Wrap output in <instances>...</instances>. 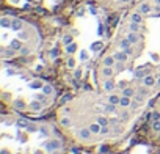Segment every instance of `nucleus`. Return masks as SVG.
<instances>
[{
  "label": "nucleus",
  "mask_w": 160,
  "mask_h": 154,
  "mask_svg": "<svg viewBox=\"0 0 160 154\" xmlns=\"http://www.w3.org/2000/svg\"><path fill=\"white\" fill-rule=\"evenodd\" d=\"M110 132V129H108V126H102V128H100V135H105V134H108Z\"/></svg>",
  "instance_id": "nucleus-35"
},
{
  "label": "nucleus",
  "mask_w": 160,
  "mask_h": 154,
  "mask_svg": "<svg viewBox=\"0 0 160 154\" xmlns=\"http://www.w3.org/2000/svg\"><path fill=\"white\" fill-rule=\"evenodd\" d=\"M102 63H104V66H112L113 68V66H115V63H116V58L108 55V57H105L102 60Z\"/></svg>",
  "instance_id": "nucleus-6"
},
{
  "label": "nucleus",
  "mask_w": 160,
  "mask_h": 154,
  "mask_svg": "<svg viewBox=\"0 0 160 154\" xmlns=\"http://www.w3.org/2000/svg\"><path fill=\"white\" fill-rule=\"evenodd\" d=\"M22 25H24V22H22L21 19H13L10 29H11V30H14V31H19V30L22 29Z\"/></svg>",
  "instance_id": "nucleus-3"
},
{
  "label": "nucleus",
  "mask_w": 160,
  "mask_h": 154,
  "mask_svg": "<svg viewBox=\"0 0 160 154\" xmlns=\"http://www.w3.org/2000/svg\"><path fill=\"white\" fill-rule=\"evenodd\" d=\"M107 151H108V146L107 145H102V146H100V154H105Z\"/></svg>",
  "instance_id": "nucleus-39"
},
{
  "label": "nucleus",
  "mask_w": 160,
  "mask_h": 154,
  "mask_svg": "<svg viewBox=\"0 0 160 154\" xmlns=\"http://www.w3.org/2000/svg\"><path fill=\"white\" fill-rule=\"evenodd\" d=\"M113 57H115L118 61H126V60H127V53H126L124 51H119V52H116V53H115V55H113Z\"/></svg>",
  "instance_id": "nucleus-7"
},
{
  "label": "nucleus",
  "mask_w": 160,
  "mask_h": 154,
  "mask_svg": "<svg viewBox=\"0 0 160 154\" xmlns=\"http://www.w3.org/2000/svg\"><path fill=\"white\" fill-rule=\"evenodd\" d=\"M155 3H157V5L160 6V0H155Z\"/></svg>",
  "instance_id": "nucleus-55"
},
{
  "label": "nucleus",
  "mask_w": 160,
  "mask_h": 154,
  "mask_svg": "<svg viewBox=\"0 0 160 154\" xmlns=\"http://www.w3.org/2000/svg\"><path fill=\"white\" fill-rule=\"evenodd\" d=\"M138 13H141V14H148V13H151V5L149 3H141V5L138 6Z\"/></svg>",
  "instance_id": "nucleus-5"
},
{
  "label": "nucleus",
  "mask_w": 160,
  "mask_h": 154,
  "mask_svg": "<svg viewBox=\"0 0 160 154\" xmlns=\"http://www.w3.org/2000/svg\"><path fill=\"white\" fill-rule=\"evenodd\" d=\"M74 76H75V79H80V76H82V71H80V69H75Z\"/></svg>",
  "instance_id": "nucleus-44"
},
{
  "label": "nucleus",
  "mask_w": 160,
  "mask_h": 154,
  "mask_svg": "<svg viewBox=\"0 0 160 154\" xmlns=\"http://www.w3.org/2000/svg\"><path fill=\"white\" fill-rule=\"evenodd\" d=\"M121 2H129V0H121Z\"/></svg>",
  "instance_id": "nucleus-57"
},
{
  "label": "nucleus",
  "mask_w": 160,
  "mask_h": 154,
  "mask_svg": "<svg viewBox=\"0 0 160 154\" xmlns=\"http://www.w3.org/2000/svg\"><path fill=\"white\" fill-rule=\"evenodd\" d=\"M135 94V90L134 88H124L122 90V96H129V98H132Z\"/></svg>",
  "instance_id": "nucleus-22"
},
{
  "label": "nucleus",
  "mask_w": 160,
  "mask_h": 154,
  "mask_svg": "<svg viewBox=\"0 0 160 154\" xmlns=\"http://www.w3.org/2000/svg\"><path fill=\"white\" fill-rule=\"evenodd\" d=\"M129 30H130V31H134V33H138V30H140V24H137V22H130V24H129Z\"/></svg>",
  "instance_id": "nucleus-18"
},
{
  "label": "nucleus",
  "mask_w": 160,
  "mask_h": 154,
  "mask_svg": "<svg viewBox=\"0 0 160 154\" xmlns=\"http://www.w3.org/2000/svg\"><path fill=\"white\" fill-rule=\"evenodd\" d=\"M35 154H43V151H35Z\"/></svg>",
  "instance_id": "nucleus-54"
},
{
  "label": "nucleus",
  "mask_w": 160,
  "mask_h": 154,
  "mask_svg": "<svg viewBox=\"0 0 160 154\" xmlns=\"http://www.w3.org/2000/svg\"><path fill=\"white\" fill-rule=\"evenodd\" d=\"M11 47L14 49V51H21V49H22L21 39H13V41H11Z\"/></svg>",
  "instance_id": "nucleus-16"
},
{
  "label": "nucleus",
  "mask_w": 160,
  "mask_h": 154,
  "mask_svg": "<svg viewBox=\"0 0 160 154\" xmlns=\"http://www.w3.org/2000/svg\"><path fill=\"white\" fill-rule=\"evenodd\" d=\"M124 52L127 53V55H132V53H134V49H132V47H129V49H126Z\"/></svg>",
  "instance_id": "nucleus-47"
},
{
  "label": "nucleus",
  "mask_w": 160,
  "mask_h": 154,
  "mask_svg": "<svg viewBox=\"0 0 160 154\" xmlns=\"http://www.w3.org/2000/svg\"><path fill=\"white\" fill-rule=\"evenodd\" d=\"M30 107L31 108H33V110H41V107H43V102H38V99H36V101H33V102H31L30 104Z\"/></svg>",
  "instance_id": "nucleus-23"
},
{
  "label": "nucleus",
  "mask_w": 160,
  "mask_h": 154,
  "mask_svg": "<svg viewBox=\"0 0 160 154\" xmlns=\"http://www.w3.org/2000/svg\"><path fill=\"white\" fill-rule=\"evenodd\" d=\"M157 87H160V79L157 80Z\"/></svg>",
  "instance_id": "nucleus-56"
},
{
  "label": "nucleus",
  "mask_w": 160,
  "mask_h": 154,
  "mask_svg": "<svg viewBox=\"0 0 160 154\" xmlns=\"http://www.w3.org/2000/svg\"><path fill=\"white\" fill-rule=\"evenodd\" d=\"M121 132V128H115L113 129V134H119Z\"/></svg>",
  "instance_id": "nucleus-52"
},
{
  "label": "nucleus",
  "mask_w": 160,
  "mask_h": 154,
  "mask_svg": "<svg viewBox=\"0 0 160 154\" xmlns=\"http://www.w3.org/2000/svg\"><path fill=\"white\" fill-rule=\"evenodd\" d=\"M90 129H91V132H94V134H99L100 132V124L97 123V121H96V123H93L90 126Z\"/></svg>",
  "instance_id": "nucleus-17"
},
{
  "label": "nucleus",
  "mask_w": 160,
  "mask_h": 154,
  "mask_svg": "<svg viewBox=\"0 0 160 154\" xmlns=\"http://www.w3.org/2000/svg\"><path fill=\"white\" fill-rule=\"evenodd\" d=\"M11 22H13L11 19H8V17L3 16L2 19H0V25H2L3 29H8V27H11Z\"/></svg>",
  "instance_id": "nucleus-13"
},
{
  "label": "nucleus",
  "mask_w": 160,
  "mask_h": 154,
  "mask_svg": "<svg viewBox=\"0 0 160 154\" xmlns=\"http://www.w3.org/2000/svg\"><path fill=\"white\" fill-rule=\"evenodd\" d=\"M30 87H31V88H43L44 85H43V82H41V80H33V82L30 83Z\"/></svg>",
  "instance_id": "nucleus-28"
},
{
  "label": "nucleus",
  "mask_w": 160,
  "mask_h": 154,
  "mask_svg": "<svg viewBox=\"0 0 160 154\" xmlns=\"http://www.w3.org/2000/svg\"><path fill=\"white\" fill-rule=\"evenodd\" d=\"M119 101H121V98H119V96H116V94H110V96H108V102H110V104L119 106Z\"/></svg>",
  "instance_id": "nucleus-14"
},
{
  "label": "nucleus",
  "mask_w": 160,
  "mask_h": 154,
  "mask_svg": "<svg viewBox=\"0 0 160 154\" xmlns=\"http://www.w3.org/2000/svg\"><path fill=\"white\" fill-rule=\"evenodd\" d=\"M97 33H99V36H102V35H104V25H102V24L99 25V29H97Z\"/></svg>",
  "instance_id": "nucleus-43"
},
{
  "label": "nucleus",
  "mask_w": 160,
  "mask_h": 154,
  "mask_svg": "<svg viewBox=\"0 0 160 154\" xmlns=\"http://www.w3.org/2000/svg\"><path fill=\"white\" fill-rule=\"evenodd\" d=\"M148 74H149V72L144 71V69H137V71H135V77H137V79H144Z\"/></svg>",
  "instance_id": "nucleus-15"
},
{
  "label": "nucleus",
  "mask_w": 160,
  "mask_h": 154,
  "mask_svg": "<svg viewBox=\"0 0 160 154\" xmlns=\"http://www.w3.org/2000/svg\"><path fill=\"white\" fill-rule=\"evenodd\" d=\"M50 57H52V58H57V57H58V49H53V51L50 52Z\"/></svg>",
  "instance_id": "nucleus-40"
},
{
  "label": "nucleus",
  "mask_w": 160,
  "mask_h": 154,
  "mask_svg": "<svg viewBox=\"0 0 160 154\" xmlns=\"http://www.w3.org/2000/svg\"><path fill=\"white\" fill-rule=\"evenodd\" d=\"M127 118H129L127 112H122V113H121V120H122V121H127Z\"/></svg>",
  "instance_id": "nucleus-42"
},
{
  "label": "nucleus",
  "mask_w": 160,
  "mask_h": 154,
  "mask_svg": "<svg viewBox=\"0 0 160 154\" xmlns=\"http://www.w3.org/2000/svg\"><path fill=\"white\" fill-rule=\"evenodd\" d=\"M130 41H129V39H127V36H126V38L124 39H121V43H119V47H121V51H126V49H129L130 47Z\"/></svg>",
  "instance_id": "nucleus-12"
},
{
  "label": "nucleus",
  "mask_w": 160,
  "mask_h": 154,
  "mask_svg": "<svg viewBox=\"0 0 160 154\" xmlns=\"http://www.w3.org/2000/svg\"><path fill=\"white\" fill-rule=\"evenodd\" d=\"M127 39H129L132 44H137V43H138V39H140V36H138V33H134V31H130V33L127 35Z\"/></svg>",
  "instance_id": "nucleus-8"
},
{
  "label": "nucleus",
  "mask_w": 160,
  "mask_h": 154,
  "mask_svg": "<svg viewBox=\"0 0 160 154\" xmlns=\"http://www.w3.org/2000/svg\"><path fill=\"white\" fill-rule=\"evenodd\" d=\"M130 104H132V101H130V98H129V96H122V98H121V101H119V106H121V107H124V108H126V107H129Z\"/></svg>",
  "instance_id": "nucleus-9"
},
{
  "label": "nucleus",
  "mask_w": 160,
  "mask_h": 154,
  "mask_svg": "<svg viewBox=\"0 0 160 154\" xmlns=\"http://www.w3.org/2000/svg\"><path fill=\"white\" fill-rule=\"evenodd\" d=\"M19 39H27V33L21 31V33H19Z\"/></svg>",
  "instance_id": "nucleus-46"
},
{
  "label": "nucleus",
  "mask_w": 160,
  "mask_h": 154,
  "mask_svg": "<svg viewBox=\"0 0 160 154\" xmlns=\"http://www.w3.org/2000/svg\"><path fill=\"white\" fill-rule=\"evenodd\" d=\"M146 88H148V87H146ZM146 88H140V90H137V91H138L140 94H144L146 93Z\"/></svg>",
  "instance_id": "nucleus-51"
},
{
  "label": "nucleus",
  "mask_w": 160,
  "mask_h": 154,
  "mask_svg": "<svg viewBox=\"0 0 160 154\" xmlns=\"http://www.w3.org/2000/svg\"><path fill=\"white\" fill-rule=\"evenodd\" d=\"M72 43V36L71 35H65V36H63V44H66V46H68V44H71Z\"/></svg>",
  "instance_id": "nucleus-31"
},
{
  "label": "nucleus",
  "mask_w": 160,
  "mask_h": 154,
  "mask_svg": "<svg viewBox=\"0 0 160 154\" xmlns=\"http://www.w3.org/2000/svg\"><path fill=\"white\" fill-rule=\"evenodd\" d=\"M104 90L105 91H113V90H115V82H113V80H107V82L104 83Z\"/></svg>",
  "instance_id": "nucleus-11"
},
{
  "label": "nucleus",
  "mask_w": 160,
  "mask_h": 154,
  "mask_svg": "<svg viewBox=\"0 0 160 154\" xmlns=\"http://www.w3.org/2000/svg\"><path fill=\"white\" fill-rule=\"evenodd\" d=\"M43 90H44V94H52L53 93V88L50 87V85H44Z\"/></svg>",
  "instance_id": "nucleus-32"
},
{
  "label": "nucleus",
  "mask_w": 160,
  "mask_h": 154,
  "mask_svg": "<svg viewBox=\"0 0 160 154\" xmlns=\"http://www.w3.org/2000/svg\"><path fill=\"white\" fill-rule=\"evenodd\" d=\"M36 99H38L39 102H43V104H46V94H38V96H36Z\"/></svg>",
  "instance_id": "nucleus-36"
},
{
  "label": "nucleus",
  "mask_w": 160,
  "mask_h": 154,
  "mask_svg": "<svg viewBox=\"0 0 160 154\" xmlns=\"http://www.w3.org/2000/svg\"><path fill=\"white\" fill-rule=\"evenodd\" d=\"M13 106L16 108H25V102L22 99H16V101H13Z\"/></svg>",
  "instance_id": "nucleus-20"
},
{
  "label": "nucleus",
  "mask_w": 160,
  "mask_h": 154,
  "mask_svg": "<svg viewBox=\"0 0 160 154\" xmlns=\"http://www.w3.org/2000/svg\"><path fill=\"white\" fill-rule=\"evenodd\" d=\"M104 46H102V43L100 41H97V43H93L91 44V51H94V52H97V51H100Z\"/></svg>",
  "instance_id": "nucleus-25"
},
{
  "label": "nucleus",
  "mask_w": 160,
  "mask_h": 154,
  "mask_svg": "<svg viewBox=\"0 0 160 154\" xmlns=\"http://www.w3.org/2000/svg\"><path fill=\"white\" fill-rule=\"evenodd\" d=\"M113 74H115V69H113L112 66H104V69H102V76L104 77L110 79V77H113Z\"/></svg>",
  "instance_id": "nucleus-4"
},
{
  "label": "nucleus",
  "mask_w": 160,
  "mask_h": 154,
  "mask_svg": "<svg viewBox=\"0 0 160 154\" xmlns=\"http://www.w3.org/2000/svg\"><path fill=\"white\" fill-rule=\"evenodd\" d=\"M19 53H21V55H28V53H30V49L25 47V46H22V49L19 51Z\"/></svg>",
  "instance_id": "nucleus-34"
},
{
  "label": "nucleus",
  "mask_w": 160,
  "mask_h": 154,
  "mask_svg": "<svg viewBox=\"0 0 160 154\" xmlns=\"http://www.w3.org/2000/svg\"><path fill=\"white\" fill-rule=\"evenodd\" d=\"M2 53H3V57H14L16 55V51L14 49H10V51H5V49H2Z\"/></svg>",
  "instance_id": "nucleus-24"
},
{
  "label": "nucleus",
  "mask_w": 160,
  "mask_h": 154,
  "mask_svg": "<svg viewBox=\"0 0 160 154\" xmlns=\"http://www.w3.org/2000/svg\"><path fill=\"white\" fill-rule=\"evenodd\" d=\"M68 66H69V68L75 66V60H74V58H69V60H68Z\"/></svg>",
  "instance_id": "nucleus-37"
},
{
  "label": "nucleus",
  "mask_w": 160,
  "mask_h": 154,
  "mask_svg": "<svg viewBox=\"0 0 160 154\" xmlns=\"http://www.w3.org/2000/svg\"><path fill=\"white\" fill-rule=\"evenodd\" d=\"M135 101H138V102L141 104V102L144 101V99H143V96H140V94H138V96H135Z\"/></svg>",
  "instance_id": "nucleus-48"
},
{
  "label": "nucleus",
  "mask_w": 160,
  "mask_h": 154,
  "mask_svg": "<svg viewBox=\"0 0 160 154\" xmlns=\"http://www.w3.org/2000/svg\"><path fill=\"white\" fill-rule=\"evenodd\" d=\"M60 124L63 126V128H69V126H71V120L69 118H61Z\"/></svg>",
  "instance_id": "nucleus-30"
},
{
  "label": "nucleus",
  "mask_w": 160,
  "mask_h": 154,
  "mask_svg": "<svg viewBox=\"0 0 160 154\" xmlns=\"http://www.w3.org/2000/svg\"><path fill=\"white\" fill-rule=\"evenodd\" d=\"M27 130H28V132H35V130H36V126H27Z\"/></svg>",
  "instance_id": "nucleus-45"
},
{
  "label": "nucleus",
  "mask_w": 160,
  "mask_h": 154,
  "mask_svg": "<svg viewBox=\"0 0 160 154\" xmlns=\"http://www.w3.org/2000/svg\"><path fill=\"white\" fill-rule=\"evenodd\" d=\"M77 51V44L75 43H71V44H68V46H66V52L68 53H74Z\"/></svg>",
  "instance_id": "nucleus-19"
},
{
  "label": "nucleus",
  "mask_w": 160,
  "mask_h": 154,
  "mask_svg": "<svg viewBox=\"0 0 160 154\" xmlns=\"http://www.w3.org/2000/svg\"><path fill=\"white\" fill-rule=\"evenodd\" d=\"M148 116H149V120H154V121L160 120V113H159V112H151Z\"/></svg>",
  "instance_id": "nucleus-29"
},
{
  "label": "nucleus",
  "mask_w": 160,
  "mask_h": 154,
  "mask_svg": "<svg viewBox=\"0 0 160 154\" xmlns=\"http://www.w3.org/2000/svg\"><path fill=\"white\" fill-rule=\"evenodd\" d=\"M159 102H160V99H159Z\"/></svg>",
  "instance_id": "nucleus-58"
},
{
  "label": "nucleus",
  "mask_w": 160,
  "mask_h": 154,
  "mask_svg": "<svg viewBox=\"0 0 160 154\" xmlns=\"http://www.w3.org/2000/svg\"><path fill=\"white\" fill-rule=\"evenodd\" d=\"M79 135L82 138H90V135H91V129H82L80 132H79Z\"/></svg>",
  "instance_id": "nucleus-21"
},
{
  "label": "nucleus",
  "mask_w": 160,
  "mask_h": 154,
  "mask_svg": "<svg viewBox=\"0 0 160 154\" xmlns=\"http://www.w3.org/2000/svg\"><path fill=\"white\" fill-rule=\"evenodd\" d=\"M118 88H119V90H124V88H126V82H121L119 85H118Z\"/></svg>",
  "instance_id": "nucleus-50"
},
{
  "label": "nucleus",
  "mask_w": 160,
  "mask_h": 154,
  "mask_svg": "<svg viewBox=\"0 0 160 154\" xmlns=\"http://www.w3.org/2000/svg\"><path fill=\"white\" fill-rule=\"evenodd\" d=\"M97 123L100 124V128H102V126H108V123H110V120H107L105 116H99V118H97Z\"/></svg>",
  "instance_id": "nucleus-27"
},
{
  "label": "nucleus",
  "mask_w": 160,
  "mask_h": 154,
  "mask_svg": "<svg viewBox=\"0 0 160 154\" xmlns=\"http://www.w3.org/2000/svg\"><path fill=\"white\" fill-rule=\"evenodd\" d=\"M152 129L155 130V132H160V120L154 121V124H152Z\"/></svg>",
  "instance_id": "nucleus-33"
},
{
  "label": "nucleus",
  "mask_w": 160,
  "mask_h": 154,
  "mask_svg": "<svg viewBox=\"0 0 160 154\" xmlns=\"http://www.w3.org/2000/svg\"><path fill=\"white\" fill-rule=\"evenodd\" d=\"M105 110L110 112V113H116V112H118V110H116V106H115V104H110V102L105 106Z\"/></svg>",
  "instance_id": "nucleus-26"
},
{
  "label": "nucleus",
  "mask_w": 160,
  "mask_h": 154,
  "mask_svg": "<svg viewBox=\"0 0 160 154\" xmlns=\"http://www.w3.org/2000/svg\"><path fill=\"white\" fill-rule=\"evenodd\" d=\"M0 154H10V151H8V149H2V151H0Z\"/></svg>",
  "instance_id": "nucleus-53"
},
{
  "label": "nucleus",
  "mask_w": 160,
  "mask_h": 154,
  "mask_svg": "<svg viewBox=\"0 0 160 154\" xmlns=\"http://www.w3.org/2000/svg\"><path fill=\"white\" fill-rule=\"evenodd\" d=\"M69 99H71V94H66V96H63V98H61V101H60V102H61V104H65V102L69 101Z\"/></svg>",
  "instance_id": "nucleus-38"
},
{
  "label": "nucleus",
  "mask_w": 160,
  "mask_h": 154,
  "mask_svg": "<svg viewBox=\"0 0 160 154\" xmlns=\"http://www.w3.org/2000/svg\"><path fill=\"white\" fill-rule=\"evenodd\" d=\"M86 57H88L86 51H82V52H80V60H86Z\"/></svg>",
  "instance_id": "nucleus-41"
},
{
  "label": "nucleus",
  "mask_w": 160,
  "mask_h": 154,
  "mask_svg": "<svg viewBox=\"0 0 160 154\" xmlns=\"http://www.w3.org/2000/svg\"><path fill=\"white\" fill-rule=\"evenodd\" d=\"M63 146V143H61V140H58V138H52V140H49L47 143L44 145V148L47 149L49 153H53V151H58Z\"/></svg>",
  "instance_id": "nucleus-1"
},
{
  "label": "nucleus",
  "mask_w": 160,
  "mask_h": 154,
  "mask_svg": "<svg viewBox=\"0 0 160 154\" xmlns=\"http://www.w3.org/2000/svg\"><path fill=\"white\" fill-rule=\"evenodd\" d=\"M143 85H144V87H148V88L154 87V85H155V79H154V77L151 76V74H148V76H146L144 79H143Z\"/></svg>",
  "instance_id": "nucleus-2"
},
{
  "label": "nucleus",
  "mask_w": 160,
  "mask_h": 154,
  "mask_svg": "<svg viewBox=\"0 0 160 154\" xmlns=\"http://www.w3.org/2000/svg\"><path fill=\"white\" fill-rule=\"evenodd\" d=\"M41 132H43L44 135H49V130H47V128H41Z\"/></svg>",
  "instance_id": "nucleus-49"
},
{
  "label": "nucleus",
  "mask_w": 160,
  "mask_h": 154,
  "mask_svg": "<svg viewBox=\"0 0 160 154\" xmlns=\"http://www.w3.org/2000/svg\"><path fill=\"white\" fill-rule=\"evenodd\" d=\"M141 16H143V14L137 11V13H134V14L130 16V21H132V22H137V24H140V22L143 21V17H141Z\"/></svg>",
  "instance_id": "nucleus-10"
}]
</instances>
